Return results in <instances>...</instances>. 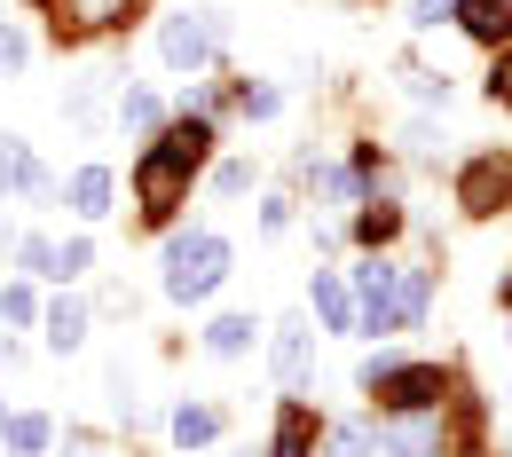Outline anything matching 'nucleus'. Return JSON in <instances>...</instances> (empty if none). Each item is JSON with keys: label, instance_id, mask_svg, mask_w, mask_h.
I'll use <instances>...</instances> for the list:
<instances>
[{"label": "nucleus", "instance_id": "obj_9", "mask_svg": "<svg viewBox=\"0 0 512 457\" xmlns=\"http://www.w3.org/2000/svg\"><path fill=\"white\" fill-rule=\"evenodd\" d=\"M0 190H48V174H40V166H32V150H24V142H16V134H0Z\"/></svg>", "mask_w": 512, "mask_h": 457}, {"label": "nucleus", "instance_id": "obj_18", "mask_svg": "<svg viewBox=\"0 0 512 457\" xmlns=\"http://www.w3.org/2000/svg\"><path fill=\"white\" fill-rule=\"evenodd\" d=\"M71 24H111V16H127V0H64Z\"/></svg>", "mask_w": 512, "mask_h": 457}, {"label": "nucleus", "instance_id": "obj_6", "mask_svg": "<svg viewBox=\"0 0 512 457\" xmlns=\"http://www.w3.org/2000/svg\"><path fill=\"white\" fill-rule=\"evenodd\" d=\"M308 347H316V331L300 324H276V387H308Z\"/></svg>", "mask_w": 512, "mask_h": 457}, {"label": "nucleus", "instance_id": "obj_23", "mask_svg": "<svg viewBox=\"0 0 512 457\" xmlns=\"http://www.w3.org/2000/svg\"><path fill=\"white\" fill-rule=\"evenodd\" d=\"M24 261H32V276H56V245H48V237H32V245H24Z\"/></svg>", "mask_w": 512, "mask_h": 457}, {"label": "nucleus", "instance_id": "obj_17", "mask_svg": "<svg viewBox=\"0 0 512 457\" xmlns=\"http://www.w3.org/2000/svg\"><path fill=\"white\" fill-rule=\"evenodd\" d=\"M8 450H16V457L48 450V418H40V410H24V418H8Z\"/></svg>", "mask_w": 512, "mask_h": 457}, {"label": "nucleus", "instance_id": "obj_14", "mask_svg": "<svg viewBox=\"0 0 512 457\" xmlns=\"http://www.w3.org/2000/svg\"><path fill=\"white\" fill-rule=\"evenodd\" d=\"M79 339H87V308H79V300H56V308H48V347L71 355Z\"/></svg>", "mask_w": 512, "mask_h": 457}, {"label": "nucleus", "instance_id": "obj_5", "mask_svg": "<svg viewBox=\"0 0 512 457\" xmlns=\"http://www.w3.org/2000/svg\"><path fill=\"white\" fill-rule=\"evenodd\" d=\"M379 394H386V410H402V418H410V410H434V402H442V371H434V363L386 371V379H379Z\"/></svg>", "mask_w": 512, "mask_h": 457}, {"label": "nucleus", "instance_id": "obj_27", "mask_svg": "<svg viewBox=\"0 0 512 457\" xmlns=\"http://www.w3.org/2000/svg\"><path fill=\"white\" fill-rule=\"evenodd\" d=\"M489 103H512V56L497 71H489Z\"/></svg>", "mask_w": 512, "mask_h": 457}, {"label": "nucleus", "instance_id": "obj_1", "mask_svg": "<svg viewBox=\"0 0 512 457\" xmlns=\"http://www.w3.org/2000/svg\"><path fill=\"white\" fill-rule=\"evenodd\" d=\"M205 142H213V127H205V119H182V127L134 166V197H142V213H166L174 197L190 190V174L205 166Z\"/></svg>", "mask_w": 512, "mask_h": 457}, {"label": "nucleus", "instance_id": "obj_12", "mask_svg": "<svg viewBox=\"0 0 512 457\" xmlns=\"http://www.w3.org/2000/svg\"><path fill=\"white\" fill-rule=\"evenodd\" d=\"M71 213H87V221L111 213V174H103V166H79V174H71Z\"/></svg>", "mask_w": 512, "mask_h": 457}, {"label": "nucleus", "instance_id": "obj_8", "mask_svg": "<svg viewBox=\"0 0 512 457\" xmlns=\"http://www.w3.org/2000/svg\"><path fill=\"white\" fill-rule=\"evenodd\" d=\"M457 197H465L473 213H497V197H505V158H473L465 182H457Z\"/></svg>", "mask_w": 512, "mask_h": 457}, {"label": "nucleus", "instance_id": "obj_16", "mask_svg": "<svg viewBox=\"0 0 512 457\" xmlns=\"http://www.w3.org/2000/svg\"><path fill=\"white\" fill-rule=\"evenodd\" d=\"M205 347H213V355H245V347H253V316H221V324L205 331Z\"/></svg>", "mask_w": 512, "mask_h": 457}, {"label": "nucleus", "instance_id": "obj_11", "mask_svg": "<svg viewBox=\"0 0 512 457\" xmlns=\"http://www.w3.org/2000/svg\"><path fill=\"white\" fill-rule=\"evenodd\" d=\"M316 450V418L300 410V402H284V418H276V442H268V457H308Z\"/></svg>", "mask_w": 512, "mask_h": 457}, {"label": "nucleus", "instance_id": "obj_26", "mask_svg": "<svg viewBox=\"0 0 512 457\" xmlns=\"http://www.w3.org/2000/svg\"><path fill=\"white\" fill-rule=\"evenodd\" d=\"M87 268V245H56V276H79Z\"/></svg>", "mask_w": 512, "mask_h": 457}, {"label": "nucleus", "instance_id": "obj_21", "mask_svg": "<svg viewBox=\"0 0 512 457\" xmlns=\"http://www.w3.org/2000/svg\"><path fill=\"white\" fill-rule=\"evenodd\" d=\"M331 457H371V434H363V426H339V434H331Z\"/></svg>", "mask_w": 512, "mask_h": 457}, {"label": "nucleus", "instance_id": "obj_20", "mask_svg": "<svg viewBox=\"0 0 512 457\" xmlns=\"http://www.w3.org/2000/svg\"><path fill=\"white\" fill-rule=\"evenodd\" d=\"M24 56H32V40H24L16 24H0V71H16V64H24Z\"/></svg>", "mask_w": 512, "mask_h": 457}, {"label": "nucleus", "instance_id": "obj_3", "mask_svg": "<svg viewBox=\"0 0 512 457\" xmlns=\"http://www.w3.org/2000/svg\"><path fill=\"white\" fill-rule=\"evenodd\" d=\"M221 276H229V237H213V229L174 237V253H166V292L174 300H205Z\"/></svg>", "mask_w": 512, "mask_h": 457}, {"label": "nucleus", "instance_id": "obj_24", "mask_svg": "<svg viewBox=\"0 0 512 457\" xmlns=\"http://www.w3.org/2000/svg\"><path fill=\"white\" fill-rule=\"evenodd\" d=\"M127 127H158V103H150L142 87H134V95H127Z\"/></svg>", "mask_w": 512, "mask_h": 457}, {"label": "nucleus", "instance_id": "obj_25", "mask_svg": "<svg viewBox=\"0 0 512 457\" xmlns=\"http://www.w3.org/2000/svg\"><path fill=\"white\" fill-rule=\"evenodd\" d=\"M316 190H323V197H355V182H347L339 166H323V174H316Z\"/></svg>", "mask_w": 512, "mask_h": 457}, {"label": "nucleus", "instance_id": "obj_13", "mask_svg": "<svg viewBox=\"0 0 512 457\" xmlns=\"http://www.w3.org/2000/svg\"><path fill=\"white\" fill-rule=\"evenodd\" d=\"M386 442H394L402 457H434L442 434H434V418H426V410H410V418H394V426H386Z\"/></svg>", "mask_w": 512, "mask_h": 457}, {"label": "nucleus", "instance_id": "obj_19", "mask_svg": "<svg viewBox=\"0 0 512 457\" xmlns=\"http://www.w3.org/2000/svg\"><path fill=\"white\" fill-rule=\"evenodd\" d=\"M355 229H363V237H371V245H386V237H394V229H402V213H394V205H371V213H363V221H355Z\"/></svg>", "mask_w": 512, "mask_h": 457}, {"label": "nucleus", "instance_id": "obj_22", "mask_svg": "<svg viewBox=\"0 0 512 457\" xmlns=\"http://www.w3.org/2000/svg\"><path fill=\"white\" fill-rule=\"evenodd\" d=\"M0 316H8V324H32V292L8 284V292H0Z\"/></svg>", "mask_w": 512, "mask_h": 457}, {"label": "nucleus", "instance_id": "obj_10", "mask_svg": "<svg viewBox=\"0 0 512 457\" xmlns=\"http://www.w3.org/2000/svg\"><path fill=\"white\" fill-rule=\"evenodd\" d=\"M316 316H323V331H355V292L331 268H316Z\"/></svg>", "mask_w": 512, "mask_h": 457}, {"label": "nucleus", "instance_id": "obj_2", "mask_svg": "<svg viewBox=\"0 0 512 457\" xmlns=\"http://www.w3.org/2000/svg\"><path fill=\"white\" fill-rule=\"evenodd\" d=\"M355 300H363V331H410L426 316V268H355Z\"/></svg>", "mask_w": 512, "mask_h": 457}, {"label": "nucleus", "instance_id": "obj_15", "mask_svg": "<svg viewBox=\"0 0 512 457\" xmlns=\"http://www.w3.org/2000/svg\"><path fill=\"white\" fill-rule=\"evenodd\" d=\"M213 434H221V410H205V402H182V410H174V442H182V450H190V442H213Z\"/></svg>", "mask_w": 512, "mask_h": 457}, {"label": "nucleus", "instance_id": "obj_28", "mask_svg": "<svg viewBox=\"0 0 512 457\" xmlns=\"http://www.w3.org/2000/svg\"><path fill=\"white\" fill-rule=\"evenodd\" d=\"M442 16H457V0H418V24H442Z\"/></svg>", "mask_w": 512, "mask_h": 457}, {"label": "nucleus", "instance_id": "obj_4", "mask_svg": "<svg viewBox=\"0 0 512 457\" xmlns=\"http://www.w3.org/2000/svg\"><path fill=\"white\" fill-rule=\"evenodd\" d=\"M213 40H221V24H213V16H174V24L158 32V56H166L174 71H197L205 56H213Z\"/></svg>", "mask_w": 512, "mask_h": 457}, {"label": "nucleus", "instance_id": "obj_7", "mask_svg": "<svg viewBox=\"0 0 512 457\" xmlns=\"http://www.w3.org/2000/svg\"><path fill=\"white\" fill-rule=\"evenodd\" d=\"M457 24L497 48V40H512V0H457Z\"/></svg>", "mask_w": 512, "mask_h": 457}]
</instances>
